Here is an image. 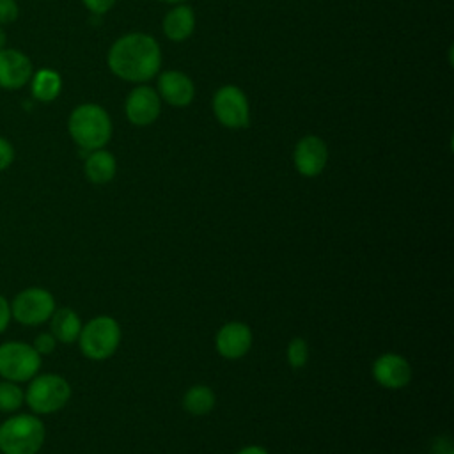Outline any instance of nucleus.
<instances>
[{
    "mask_svg": "<svg viewBox=\"0 0 454 454\" xmlns=\"http://www.w3.org/2000/svg\"><path fill=\"white\" fill-rule=\"evenodd\" d=\"M110 73L129 83H147L161 67V48L145 32H129L112 43L106 53Z\"/></svg>",
    "mask_w": 454,
    "mask_h": 454,
    "instance_id": "obj_1",
    "label": "nucleus"
},
{
    "mask_svg": "<svg viewBox=\"0 0 454 454\" xmlns=\"http://www.w3.org/2000/svg\"><path fill=\"white\" fill-rule=\"evenodd\" d=\"M67 129L78 147L90 153L103 149L114 133L108 112L96 103L78 105L67 119Z\"/></svg>",
    "mask_w": 454,
    "mask_h": 454,
    "instance_id": "obj_2",
    "label": "nucleus"
},
{
    "mask_svg": "<svg viewBox=\"0 0 454 454\" xmlns=\"http://www.w3.org/2000/svg\"><path fill=\"white\" fill-rule=\"evenodd\" d=\"M43 442L44 426L34 415L21 413L0 426V449L4 454H35Z\"/></svg>",
    "mask_w": 454,
    "mask_h": 454,
    "instance_id": "obj_3",
    "label": "nucleus"
},
{
    "mask_svg": "<svg viewBox=\"0 0 454 454\" xmlns=\"http://www.w3.org/2000/svg\"><path fill=\"white\" fill-rule=\"evenodd\" d=\"M78 340L87 358L106 360L121 344V326L112 316H96L82 326Z\"/></svg>",
    "mask_w": 454,
    "mask_h": 454,
    "instance_id": "obj_4",
    "label": "nucleus"
},
{
    "mask_svg": "<svg viewBox=\"0 0 454 454\" xmlns=\"http://www.w3.org/2000/svg\"><path fill=\"white\" fill-rule=\"evenodd\" d=\"M215 119L229 129H245L250 124V103L247 94L234 83L216 89L211 99Z\"/></svg>",
    "mask_w": 454,
    "mask_h": 454,
    "instance_id": "obj_5",
    "label": "nucleus"
},
{
    "mask_svg": "<svg viewBox=\"0 0 454 454\" xmlns=\"http://www.w3.org/2000/svg\"><path fill=\"white\" fill-rule=\"evenodd\" d=\"M71 397L69 383L59 374H43L30 381L27 403L35 413H53L66 406Z\"/></svg>",
    "mask_w": 454,
    "mask_h": 454,
    "instance_id": "obj_6",
    "label": "nucleus"
},
{
    "mask_svg": "<svg viewBox=\"0 0 454 454\" xmlns=\"http://www.w3.org/2000/svg\"><path fill=\"white\" fill-rule=\"evenodd\" d=\"M41 367V355L25 342H4L0 346V376L9 381H27Z\"/></svg>",
    "mask_w": 454,
    "mask_h": 454,
    "instance_id": "obj_7",
    "label": "nucleus"
},
{
    "mask_svg": "<svg viewBox=\"0 0 454 454\" xmlns=\"http://www.w3.org/2000/svg\"><path fill=\"white\" fill-rule=\"evenodd\" d=\"M53 310L55 298L43 287H28L11 303V314L23 325H41L51 317Z\"/></svg>",
    "mask_w": 454,
    "mask_h": 454,
    "instance_id": "obj_8",
    "label": "nucleus"
},
{
    "mask_svg": "<svg viewBox=\"0 0 454 454\" xmlns=\"http://www.w3.org/2000/svg\"><path fill=\"white\" fill-rule=\"evenodd\" d=\"M161 114V99L154 87L138 83L124 99V115L133 126L144 128L153 124Z\"/></svg>",
    "mask_w": 454,
    "mask_h": 454,
    "instance_id": "obj_9",
    "label": "nucleus"
},
{
    "mask_svg": "<svg viewBox=\"0 0 454 454\" xmlns=\"http://www.w3.org/2000/svg\"><path fill=\"white\" fill-rule=\"evenodd\" d=\"M328 163L326 142L317 135L301 137L293 149V165L303 177L319 176Z\"/></svg>",
    "mask_w": 454,
    "mask_h": 454,
    "instance_id": "obj_10",
    "label": "nucleus"
},
{
    "mask_svg": "<svg viewBox=\"0 0 454 454\" xmlns=\"http://www.w3.org/2000/svg\"><path fill=\"white\" fill-rule=\"evenodd\" d=\"M154 89L161 101L176 108L188 106L195 98L193 80L179 69H168L160 73Z\"/></svg>",
    "mask_w": 454,
    "mask_h": 454,
    "instance_id": "obj_11",
    "label": "nucleus"
},
{
    "mask_svg": "<svg viewBox=\"0 0 454 454\" xmlns=\"http://www.w3.org/2000/svg\"><path fill=\"white\" fill-rule=\"evenodd\" d=\"M372 378L383 388L399 390L411 381V365L403 355L383 353L372 364Z\"/></svg>",
    "mask_w": 454,
    "mask_h": 454,
    "instance_id": "obj_12",
    "label": "nucleus"
},
{
    "mask_svg": "<svg viewBox=\"0 0 454 454\" xmlns=\"http://www.w3.org/2000/svg\"><path fill=\"white\" fill-rule=\"evenodd\" d=\"M254 342V335L248 325L241 321L225 323L215 337V346L220 356L227 360H238L245 356Z\"/></svg>",
    "mask_w": 454,
    "mask_h": 454,
    "instance_id": "obj_13",
    "label": "nucleus"
},
{
    "mask_svg": "<svg viewBox=\"0 0 454 454\" xmlns=\"http://www.w3.org/2000/svg\"><path fill=\"white\" fill-rule=\"evenodd\" d=\"M34 74L30 59L14 48L0 50V87L7 90L21 89Z\"/></svg>",
    "mask_w": 454,
    "mask_h": 454,
    "instance_id": "obj_14",
    "label": "nucleus"
},
{
    "mask_svg": "<svg viewBox=\"0 0 454 454\" xmlns=\"http://www.w3.org/2000/svg\"><path fill=\"white\" fill-rule=\"evenodd\" d=\"M195 11L188 4H176L172 9L167 11L161 21L163 34L172 43L186 41L195 30Z\"/></svg>",
    "mask_w": 454,
    "mask_h": 454,
    "instance_id": "obj_15",
    "label": "nucleus"
},
{
    "mask_svg": "<svg viewBox=\"0 0 454 454\" xmlns=\"http://www.w3.org/2000/svg\"><path fill=\"white\" fill-rule=\"evenodd\" d=\"M83 172L87 176V179L94 184H106L115 177L117 172V160L115 156L103 149H96L90 151L85 158L83 163Z\"/></svg>",
    "mask_w": 454,
    "mask_h": 454,
    "instance_id": "obj_16",
    "label": "nucleus"
},
{
    "mask_svg": "<svg viewBox=\"0 0 454 454\" xmlns=\"http://www.w3.org/2000/svg\"><path fill=\"white\" fill-rule=\"evenodd\" d=\"M30 89L34 99L41 103H50L57 99L62 90V78L55 69L41 67L30 78Z\"/></svg>",
    "mask_w": 454,
    "mask_h": 454,
    "instance_id": "obj_17",
    "label": "nucleus"
},
{
    "mask_svg": "<svg viewBox=\"0 0 454 454\" xmlns=\"http://www.w3.org/2000/svg\"><path fill=\"white\" fill-rule=\"evenodd\" d=\"M51 335L60 340V342H74L82 332V321L78 317V314L69 309V307H62L53 310L51 314Z\"/></svg>",
    "mask_w": 454,
    "mask_h": 454,
    "instance_id": "obj_18",
    "label": "nucleus"
},
{
    "mask_svg": "<svg viewBox=\"0 0 454 454\" xmlns=\"http://www.w3.org/2000/svg\"><path fill=\"white\" fill-rule=\"evenodd\" d=\"M216 397L211 387L193 385L183 395V408L192 415H206L215 408Z\"/></svg>",
    "mask_w": 454,
    "mask_h": 454,
    "instance_id": "obj_19",
    "label": "nucleus"
},
{
    "mask_svg": "<svg viewBox=\"0 0 454 454\" xmlns=\"http://www.w3.org/2000/svg\"><path fill=\"white\" fill-rule=\"evenodd\" d=\"M23 392L18 385L7 381L0 383V411H14L23 403Z\"/></svg>",
    "mask_w": 454,
    "mask_h": 454,
    "instance_id": "obj_20",
    "label": "nucleus"
},
{
    "mask_svg": "<svg viewBox=\"0 0 454 454\" xmlns=\"http://www.w3.org/2000/svg\"><path fill=\"white\" fill-rule=\"evenodd\" d=\"M309 360V344L305 339L301 337H294L291 339V342L287 344V362L293 369H301L305 367Z\"/></svg>",
    "mask_w": 454,
    "mask_h": 454,
    "instance_id": "obj_21",
    "label": "nucleus"
},
{
    "mask_svg": "<svg viewBox=\"0 0 454 454\" xmlns=\"http://www.w3.org/2000/svg\"><path fill=\"white\" fill-rule=\"evenodd\" d=\"M20 14L16 0H0V25L12 23Z\"/></svg>",
    "mask_w": 454,
    "mask_h": 454,
    "instance_id": "obj_22",
    "label": "nucleus"
},
{
    "mask_svg": "<svg viewBox=\"0 0 454 454\" xmlns=\"http://www.w3.org/2000/svg\"><path fill=\"white\" fill-rule=\"evenodd\" d=\"M55 342H57V339L51 333H39L34 340V349L39 355H48L55 349Z\"/></svg>",
    "mask_w": 454,
    "mask_h": 454,
    "instance_id": "obj_23",
    "label": "nucleus"
},
{
    "mask_svg": "<svg viewBox=\"0 0 454 454\" xmlns=\"http://www.w3.org/2000/svg\"><path fill=\"white\" fill-rule=\"evenodd\" d=\"M82 2H83V5H85L92 14L101 16V14H106V12L115 5L117 0H82Z\"/></svg>",
    "mask_w": 454,
    "mask_h": 454,
    "instance_id": "obj_24",
    "label": "nucleus"
},
{
    "mask_svg": "<svg viewBox=\"0 0 454 454\" xmlns=\"http://www.w3.org/2000/svg\"><path fill=\"white\" fill-rule=\"evenodd\" d=\"M14 160V149L11 142L4 137H0V170L7 168Z\"/></svg>",
    "mask_w": 454,
    "mask_h": 454,
    "instance_id": "obj_25",
    "label": "nucleus"
},
{
    "mask_svg": "<svg viewBox=\"0 0 454 454\" xmlns=\"http://www.w3.org/2000/svg\"><path fill=\"white\" fill-rule=\"evenodd\" d=\"M9 319H11V305L4 296H0V333L7 328Z\"/></svg>",
    "mask_w": 454,
    "mask_h": 454,
    "instance_id": "obj_26",
    "label": "nucleus"
},
{
    "mask_svg": "<svg viewBox=\"0 0 454 454\" xmlns=\"http://www.w3.org/2000/svg\"><path fill=\"white\" fill-rule=\"evenodd\" d=\"M236 454H270V452L261 445H247V447L239 449Z\"/></svg>",
    "mask_w": 454,
    "mask_h": 454,
    "instance_id": "obj_27",
    "label": "nucleus"
},
{
    "mask_svg": "<svg viewBox=\"0 0 454 454\" xmlns=\"http://www.w3.org/2000/svg\"><path fill=\"white\" fill-rule=\"evenodd\" d=\"M5 41H7V35H5L4 28L0 27V50H4V48H5Z\"/></svg>",
    "mask_w": 454,
    "mask_h": 454,
    "instance_id": "obj_28",
    "label": "nucleus"
},
{
    "mask_svg": "<svg viewBox=\"0 0 454 454\" xmlns=\"http://www.w3.org/2000/svg\"><path fill=\"white\" fill-rule=\"evenodd\" d=\"M161 4H168V5H176V4H183L184 0H158Z\"/></svg>",
    "mask_w": 454,
    "mask_h": 454,
    "instance_id": "obj_29",
    "label": "nucleus"
}]
</instances>
